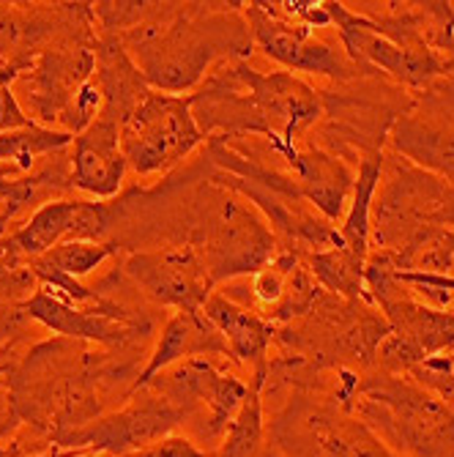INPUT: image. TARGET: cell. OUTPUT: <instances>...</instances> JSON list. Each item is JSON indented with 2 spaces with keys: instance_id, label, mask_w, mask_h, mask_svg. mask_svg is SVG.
<instances>
[{
  "instance_id": "28",
  "label": "cell",
  "mask_w": 454,
  "mask_h": 457,
  "mask_svg": "<svg viewBox=\"0 0 454 457\" xmlns=\"http://www.w3.org/2000/svg\"><path fill=\"white\" fill-rule=\"evenodd\" d=\"M443 241H446V246L451 249V255H454V230H443Z\"/></svg>"
},
{
  "instance_id": "24",
  "label": "cell",
  "mask_w": 454,
  "mask_h": 457,
  "mask_svg": "<svg viewBox=\"0 0 454 457\" xmlns=\"http://www.w3.org/2000/svg\"><path fill=\"white\" fill-rule=\"evenodd\" d=\"M408 378L454 408V348L417 364L408 372Z\"/></svg>"
},
{
  "instance_id": "9",
  "label": "cell",
  "mask_w": 454,
  "mask_h": 457,
  "mask_svg": "<svg viewBox=\"0 0 454 457\" xmlns=\"http://www.w3.org/2000/svg\"><path fill=\"white\" fill-rule=\"evenodd\" d=\"M30 320L66 340L91 343L104 351L120 353L151 337L153 318L102 294L94 304H69L58 299L45 285H36L33 294L20 304Z\"/></svg>"
},
{
  "instance_id": "5",
  "label": "cell",
  "mask_w": 454,
  "mask_h": 457,
  "mask_svg": "<svg viewBox=\"0 0 454 457\" xmlns=\"http://www.w3.org/2000/svg\"><path fill=\"white\" fill-rule=\"evenodd\" d=\"M348 411L402 457H454V408L408 376H361Z\"/></svg>"
},
{
  "instance_id": "10",
  "label": "cell",
  "mask_w": 454,
  "mask_h": 457,
  "mask_svg": "<svg viewBox=\"0 0 454 457\" xmlns=\"http://www.w3.org/2000/svg\"><path fill=\"white\" fill-rule=\"evenodd\" d=\"M326 9L332 14V25L345 55L369 77L386 74L410 91H433L441 79L454 74V58L449 53L435 50H414L394 45L392 38L381 36L364 17L353 14L345 4L326 0Z\"/></svg>"
},
{
  "instance_id": "7",
  "label": "cell",
  "mask_w": 454,
  "mask_h": 457,
  "mask_svg": "<svg viewBox=\"0 0 454 457\" xmlns=\"http://www.w3.org/2000/svg\"><path fill=\"white\" fill-rule=\"evenodd\" d=\"M222 361L225 359H186L156 372L145 384L181 411L189 438L200 449L205 444V452L222 446L250 395V381L235 376Z\"/></svg>"
},
{
  "instance_id": "20",
  "label": "cell",
  "mask_w": 454,
  "mask_h": 457,
  "mask_svg": "<svg viewBox=\"0 0 454 457\" xmlns=\"http://www.w3.org/2000/svg\"><path fill=\"white\" fill-rule=\"evenodd\" d=\"M291 420L304 428L310 457H402L373 428L340 405H315L304 413L293 408Z\"/></svg>"
},
{
  "instance_id": "8",
  "label": "cell",
  "mask_w": 454,
  "mask_h": 457,
  "mask_svg": "<svg viewBox=\"0 0 454 457\" xmlns=\"http://www.w3.org/2000/svg\"><path fill=\"white\" fill-rule=\"evenodd\" d=\"M189 96L151 91L120 127V151L137 179L168 176L197 148H205Z\"/></svg>"
},
{
  "instance_id": "29",
  "label": "cell",
  "mask_w": 454,
  "mask_h": 457,
  "mask_svg": "<svg viewBox=\"0 0 454 457\" xmlns=\"http://www.w3.org/2000/svg\"><path fill=\"white\" fill-rule=\"evenodd\" d=\"M449 55L454 58V38H451V47H449Z\"/></svg>"
},
{
  "instance_id": "14",
  "label": "cell",
  "mask_w": 454,
  "mask_h": 457,
  "mask_svg": "<svg viewBox=\"0 0 454 457\" xmlns=\"http://www.w3.org/2000/svg\"><path fill=\"white\" fill-rule=\"evenodd\" d=\"M235 66L260 115L263 140L274 154L287 159L304 143V135L323 118L326 107L320 91H315L299 74L285 69L260 71L250 66V61H235Z\"/></svg>"
},
{
  "instance_id": "2",
  "label": "cell",
  "mask_w": 454,
  "mask_h": 457,
  "mask_svg": "<svg viewBox=\"0 0 454 457\" xmlns=\"http://www.w3.org/2000/svg\"><path fill=\"white\" fill-rule=\"evenodd\" d=\"M151 91L189 96L225 61H250L244 4H151L148 17L115 36Z\"/></svg>"
},
{
  "instance_id": "11",
  "label": "cell",
  "mask_w": 454,
  "mask_h": 457,
  "mask_svg": "<svg viewBox=\"0 0 454 457\" xmlns=\"http://www.w3.org/2000/svg\"><path fill=\"white\" fill-rule=\"evenodd\" d=\"M118 220V203L86 197H55L38 205L30 217L0 238V258L12 266H28L66 241H112L107 238Z\"/></svg>"
},
{
  "instance_id": "21",
  "label": "cell",
  "mask_w": 454,
  "mask_h": 457,
  "mask_svg": "<svg viewBox=\"0 0 454 457\" xmlns=\"http://www.w3.org/2000/svg\"><path fill=\"white\" fill-rule=\"evenodd\" d=\"M186 359H230L222 335L214 323L200 312H173L161 323L153 351L148 353L145 367L137 372L135 392L145 386L156 372L168 370Z\"/></svg>"
},
{
  "instance_id": "3",
  "label": "cell",
  "mask_w": 454,
  "mask_h": 457,
  "mask_svg": "<svg viewBox=\"0 0 454 457\" xmlns=\"http://www.w3.org/2000/svg\"><path fill=\"white\" fill-rule=\"evenodd\" d=\"M184 244L200 253L214 285L252 277L279 253L277 233L255 205L214 184L211 176L189 203Z\"/></svg>"
},
{
  "instance_id": "6",
  "label": "cell",
  "mask_w": 454,
  "mask_h": 457,
  "mask_svg": "<svg viewBox=\"0 0 454 457\" xmlns=\"http://www.w3.org/2000/svg\"><path fill=\"white\" fill-rule=\"evenodd\" d=\"M430 230H454V187L397 154H384L369 241L376 249H400Z\"/></svg>"
},
{
  "instance_id": "27",
  "label": "cell",
  "mask_w": 454,
  "mask_h": 457,
  "mask_svg": "<svg viewBox=\"0 0 454 457\" xmlns=\"http://www.w3.org/2000/svg\"><path fill=\"white\" fill-rule=\"evenodd\" d=\"M30 457H86V454L77 452V449H61V446H53V449H47V452H38V454H30Z\"/></svg>"
},
{
  "instance_id": "12",
  "label": "cell",
  "mask_w": 454,
  "mask_h": 457,
  "mask_svg": "<svg viewBox=\"0 0 454 457\" xmlns=\"http://www.w3.org/2000/svg\"><path fill=\"white\" fill-rule=\"evenodd\" d=\"M184 428L181 411L153 389L132 392L120 408L107 411L91 425L74 430L58 446L77 449L86 457H127Z\"/></svg>"
},
{
  "instance_id": "25",
  "label": "cell",
  "mask_w": 454,
  "mask_h": 457,
  "mask_svg": "<svg viewBox=\"0 0 454 457\" xmlns=\"http://www.w3.org/2000/svg\"><path fill=\"white\" fill-rule=\"evenodd\" d=\"M127 457H211L205 449H200L189 436H181V433H173L168 438H161L140 452H132Z\"/></svg>"
},
{
  "instance_id": "23",
  "label": "cell",
  "mask_w": 454,
  "mask_h": 457,
  "mask_svg": "<svg viewBox=\"0 0 454 457\" xmlns=\"http://www.w3.org/2000/svg\"><path fill=\"white\" fill-rule=\"evenodd\" d=\"M118 253H120L118 241H66V244L50 249L47 255L30 261L28 269L33 271L36 279L47 277V274L82 279Z\"/></svg>"
},
{
  "instance_id": "18",
  "label": "cell",
  "mask_w": 454,
  "mask_h": 457,
  "mask_svg": "<svg viewBox=\"0 0 454 457\" xmlns=\"http://www.w3.org/2000/svg\"><path fill=\"white\" fill-rule=\"evenodd\" d=\"M392 151L454 187V115L435 107L402 110L389 129Z\"/></svg>"
},
{
  "instance_id": "4",
  "label": "cell",
  "mask_w": 454,
  "mask_h": 457,
  "mask_svg": "<svg viewBox=\"0 0 454 457\" xmlns=\"http://www.w3.org/2000/svg\"><path fill=\"white\" fill-rule=\"evenodd\" d=\"M96 36L63 38L33 58L14 82V94L33 123L45 129L79 135L102 110L96 79Z\"/></svg>"
},
{
  "instance_id": "26",
  "label": "cell",
  "mask_w": 454,
  "mask_h": 457,
  "mask_svg": "<svg viewBox=\"0 0 454 457\" xmlns=\"http://www.w3.org/2000/svg\"><path fill=\"white\" fill-rule=\"evenodd\" d=\"M14 359H17V356H12L9 348H0V384L6 381V376H9V370H12Z\"/></svg>"
},
{
  "instance_id": "16",
  "label": "cell",
  "mask_w": 454,
  "mask_h": 457,
  "mask_svg": "<svg viewBox=\"0 0 454 457\" xmlns=\"http://www.w3.org/2000/svg\"><path fill=\"white\" fill-rule=\"evenodd\" d=\"M71 187L86 195V200L110 203L120 195L129 164L120 151V123L96 115L88 129L74 135L69 145Z\"/></svg>"
},
{
  "instance_id": "17",
  "label": "cell",
  "mask_w": 454,
  "mask_h": 457,
  "mask_svg": "<svg viewBox=\"0 0 454 457\" xmlns=\"http://www.w3.org/2000/svg\"><path fill=\"white\" fill-rule=\"evenodd\" d=\"M353 14L364 17L394 45L414 50L449 53L454 38L451 4H348Z\"/></svg>"
},
{
  "instance_id": "1",
  "label": "cell",
  "mask_w": 454,
  "mask_h": 457,
  "mask_svg": "<svg viewBox=\"0 0 454 457\" xmlns=\"http://www.w3.org/2000/svg\"><path fill=\"white\" fill-rule=\"evenodd\" d=\"M132 361L79 340H45L17 356L9 376V417L47 446L104 417L110 397H132Z\"/></svg>"
},
{
  "instance_id": "19",
  "label": "cell",
  "mask_w": 454,
  "mask_h": 457,
  "mask_svg": "<svg viewBox=\"0 0 454 457\" xmlns=\"http://www.w3.org/2000/svg\"><path fill=\"white\" fill-rule=\"evenodd\" d=\"M285 162H287V173L296 179L299 195L323 220L334 225L337 220L345 217L356 173L337 154L312 143H301Z\"/></svg>"
},
{
  "instance_id": "22",
  "label": "cell",
  "mask_w": 454,
  "mask_h": 457,
  "mask_svg": "<svg viewBox=\"0 0 454 457\" xmlns=\"http://www.w3.org/2000/svg\"><path fill=\"white\" fill-rule=\"evenodd\" d=\"M202 315L214 323V328L222 335L227 345V356L246 367V370H258L268 364L271 345L277 343V331L279 326L263 318L258 310L246 307L219 290L209 296V302L202 304Z\"/></svg>"
},
{
  "instance_id": "13",
  "label": "cell",
  "mask_w": 454,
  "mask_h": 457,
  "mask_svg": "<svg viewBox=\"0 0 454 457\" xmlns=\"http://www.w3.org/2000/svg\"><path fill=\"white\" fill-rule=\"evenodd\" d=\"M244 17L250 25L255 47L263 50L266 58L279 63V69L291 74H315L328 77L337 82H353L359 77H367L343 50V45H332L320 36H315L312 28L279 17L268 0H255L244 4Z\"/></svg>"
},
{
  "instance_id": "15",
  "label": "cell",
  "mask_w": 454,
  "mask_h": 457,
  "mask_svg": "<svg viewBox=\"0 0 454 457\" xmlns=\"http://www.w3.org/2000/svg\"><path fill=\"white\" fill-rule=\"evenodd\" d=\"M120 269L148 302L176 312H200L217 287L192 244L132 249Z\"/></svg>"
}]
</instances>
